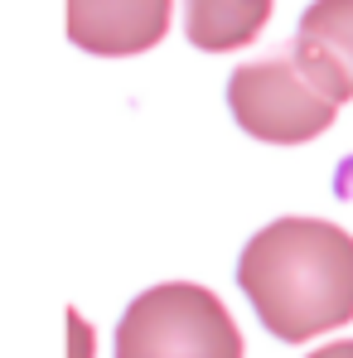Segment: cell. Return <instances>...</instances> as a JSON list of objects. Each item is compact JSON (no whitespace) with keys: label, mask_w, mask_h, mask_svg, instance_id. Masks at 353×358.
<instances>
[{"label":"cell","mask_w":353,"mask_h":358,"mask_svg":"<svg viewBox=\"0 0 353 358\" xmlns=\"http://www.w3.org/2000/svg\"><path fill=\"white\" fill-rule=\"evenodd\" d=\"M237 286L286 344L339 329L353 320V238L324 218H281L247 242Z\"/></svg>","instance_id":"obj_1"},{"label":"cell","mask_w":353,"mask_h":358,"mask_svg":"<svg viewBox=\"0 0 353 358\" xmlns=\"http://www.w3.org/2000/svg\"><path fill=\"white\" fill-rule=\"evenodd\" d=\"M349 92L334 83V73L315 59L310 49L286 44L276 59L242 63L228 83V107L237 126L271 145H300L329 131Z\"/></svg>","instance_id":"obj_2"},{"label":"cell","mask_w":353,"mask_h":358,"mask_svg":"<svg viewBox=\"0 0 353 358\" xmlns=\"http://www.w3.org/2000/svg\"><path fill=\"white\" fill-rule=\"evenodd\" d=\"M117 358H242V334L213 291L165 281L121 315Z\"/></svg>","instance_id":"obj_3"},{"label":"cell","mask_w":353,"mask_h":358,"mask_svg":"<svg viewBox=\"0 0 353 358\" xmlns=\"http://www.w3.org/2000/svg\"><path fill=\"white\" fill-rule=\"evenodd\" d=\"M175 0H68V39L97 59L145 54L165 39Z\"/></svg>","instance_id":"obj_4"},{"label":"cell","mask_w":353,"mask_h":358,"mask_svg":"<svg viewBox=\"0 0 353 358\" xmlns=\"http://www.w3.org/2000/svg\"><path fill=\"white\" fill-rule=\"evenodd\" d=\"M276 0H184V29L189 44L203 54H228V49H247L266 20H271Z\"/></svg>","instance_id":"obj_5"},{"label":"cell","mask_w":353,"mask_h":358,"mask_svg":"<svg viewBox=\"0 0 353 358\" xmlns=\"http://www.w3.org/2000/svg\"><path fill=\"white\" fill-rule=\"evenodd\" d=\"M300 49L334 73V83L353 97V0H315L300 15Z\"/></svg>","instance_id":"obj_6"},{"label":"cell","mask_w":353,"mask_h":358,"mask_svg":"<svg viewBox=\"0 0 353 358\" xmlns=\"http://www.w3.org/2000/svg\"><path fill=\"white\" fill-rule=\"evenodd\" d=\"M310 358H353V339H344V344H324V349H315Z\"/></svg>","instance_id":"obj_7"}]
</instances>
